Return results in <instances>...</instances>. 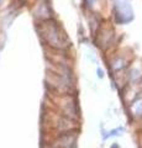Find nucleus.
Masks as SVG:
<instances>
[{
	"instance_id": "f03ea898",
	"label": "nucleus",
	"mask_w": 142,
	"mask_h": 148,
	"mask_svg": "<svg viewBox=\"0 0 142 148\" xmlns=\"http://www.w3.org/2000/svg\"><path fill=\"white\" fill-rule=\"evenodd\" d=\"M114 14H115V20L119 24H126L134 18L132 8L126 0H116L115 6H114Z\"/></svg>"
},
{
	"instance_id": "f257e3e1",
	"label": "nucleus",
	"mask_w": 142,
	"mask_h": 148,
	"mask_svg": "<svg viewBox=\"0 0 142 148\" xmlns=\"http://www.w3.org/2000/svg\"><path fill=\"white\" fill-rule=\"evenodd\" d=\"M38 32L46 40L49 46L54 48H64L67 43V37L57 22L52 20H46L38 25Z\"/></svg>"
},
{
	"instance_id": "7ed1b4c3",
	"label": "nucleus",
	"mask_w": 142,
	"mask_h": 148,
	"mask_svg": "<svg viewBox=\"0 0 142 148\" xmlns=\"http://www.w3.org/2000/svg\"><path fill=\"white\" fill-rule=\"evenodd\" d=\"M85 3L88 4V6H91V5H93V4L95 3V0H85Z\"/></svg>"
},
{
	"instance_id": "20e7f679",
	"label": "nucleus",
	"mask_w": 142,
	"mask_h": 148,
	"mask_svg": "<svg viewBox=\"0 0 142 148\" xmlns=\"http://www.w3.org/2000/svg\"><path fill=\"white\" fill-rule=\"evenodd\" d=\"M98 73H99V77H103V72L100 69H98Z\"/></svg>"
}]
</instances>
